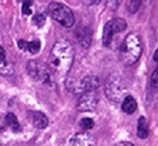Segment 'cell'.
<instances>
[{
    "instance_id": "13",
    "label": "cell",
    "mask_w": 158,
    "mask_h": 146,
    "mask_svg": "<svg viewBox=\"0 0 158 146\" xmlns=\"http://www.w3.org/2000/svg\"><path fill=\"white\" fill-rule=\"evenodd\" d=\"M122 110L126 113V114H132L137 110V101L135 98L131 96H126L123 99V103H122Z\"/></svg>"
},
{
    "instance_id": "1",
    "label": "cell",
    "mask_w": 158,
    "mask_h": 146,
    "mask_svg": "<svg viewBox=\"0 0 158 146\" xmlns=\"http://www.w3.org/2000/svg\"><path fill=\"white\" fill-rule=\"evenodd\" d=\"M74 60V50L67 40H58L51 50L50 63L55 73L64 76L70 71Z\"/></svg>"
},
{
    "instance_id": "12",
    "label": "cell",
    "mask_w": 158,
    "mask_h": 146,
    "mask_svg": "<svg viewBox=\"0 0 158 146\" xmlns=\"http://www.w3.org/2000/svg\"><path fill=\"white\" fill-rule=\"evenodd\" d=\"M77 38L81 43V45L84 47H88L90 42H92V34L86 27H81L80 29H77Z\"/></svg>"
},
{
    "instance_id": "15",
    "label": "cell",
    "mask_w": 158,
    "mask_h": 146,
    "mask_svg": "<svg viewBox=\"0 0 158 146\" xmlns=\"http://www.w3.org/2000/svg\"><path fill=\"white\" fill-rule=\"evenodd\" d=\"M6 123L13 131H17L19 129V123L16 115L14 113H8L6 115Z\"/></svg>"
},
{
    "instance_id": "23",
    "label": "cell",
    "mask_w": 158,
    "mask_h": 146,
    "mask_svg": "<svg viewBox=\"0 0 158 146\" xmlns=\"http://www.w3.org/2000/svg\"><path fill=\"white\" fill-rule=\"evenodd\" d=\"M82 1H83V3L86 4V6H92V4L99 3L101 0H82Z\"/></svg>"
},
{
    "instance_id": "14",
    "label": "cell",
    "mask_w": 158,
    "mask_h": 146,
    "mask_svg": "<svg viewBox=\"0 0 158 146\" xmlns=\"http://www.w3.org/2000/svg\"><path fill=\"white\" fill-rule=\"evenodd\" d=\"M138 136L140 139H146L148 136V127L146 118L141 116L138 121Z\"/></svg>"
},
{
    "instance_id": "25",
    "label": "cell",
    "mask_w": 158,
    "mask_h": 146,
    "mask_svg": "<svg viewBox=\"0 0 158 146\" xmlns=\"http://www.w3.org/2000/svg\"><path fill=\"white\" fill-rule=\"evenodd\" d=\"M154 60L158 63V48L156 50V52H155V54H154Z\"/></svg>"
},
{
    "instance_id": "2",
    "label": "cell",
    "mask_w": 158,
    "mask_h": 146,
    "mask_svg": "<svg viewBox=\"0 0 158 146\" xmlns=\"http://www.w3.org/2000/svg\"><path fill=\"white\" fill-rule=\"evenodd\" d=\"M142 54V43L139 36L131 32L125 38L121 47V58L125 66H132L140 59Z\"/></svg>"
},
{
    "instance_id": "6",
    "label": "cell",
    "mask_w": 158,
    "mask_h": 146,
    "mask_svg": "<svg viewBox=\"0 0 158 146\" xmlns=\"http://www.w3.org/2000/svg\"><path fill=\"white\" fill-rule=\"evenodd\" d=\"M127 28V23L123 18H113L109 21L104 25L103 34H102V42L104 46H110L113 41L114 34H121L125 31Z\"/></svg>"
},
{
    "instance_id": "24",
    "label": "cell",
    "mask_w": 158,
    "mask_h": 146,
    "mask_svg": "<svg viewBox=\"0 0 158 146\" xmlns=\"http://www.w3.org/2000/svg\"><path fill=\"white\" fill-rule=\"evenodd\" d=\"M118 146H135V145H133L132 143H129V142H122V143H119Z\"/></svg>"
},
{
    "instance_id": "3",
    "label": "cell",
    "mask_w": 158,
    "mask_h": 146,
    "mask_svg": "<svg viewBox=\"0 0 158 146\" xmlns=\"http://www.w3.org/2000/svg\"><path fill=\"white\" fill-rule=\"evenodd\" d=\"M48 14L51 15L53 19L58 22L61 26L66 28H70L74 24V14H73L72 10L64 6L63 3H58V2H52L48 4Z\"/></svg>"
},
{
    "instance_id": "9",
    "label": "cell",
    "mask_w": 158,
    "mask_h": 146,
    "mask_svg": "<svg viewBox=\"0 0 158 146\" xmlns=\"http://www.w3.org/2000/svg\"><path fill=\"white\" fill-rule=\"evenodd\" d=\"M69 146H96V140L86 131L77 132L71 138Z\"/></svg>"
},
{
    "instance_id": "21",
    "label": "cell",
    "mask_w": 158,
    "mask_h": 146,
    "mask_svg": "<svg viewBox=\"0 0 158 146\" xmlns=\"http://www.w3.org/2000/svg\"><path fill=\"white\" fill-rule=\"evenodd\" d=\"M22 11L25 15H30L32 13V8H31V2L30 1H25L22 6Z\"/></svg>"
},
{
    "instance_id": "8",
    "label": "cell",
    "mask_w": 158,
    "mask_h": 146,
    "mask_svg": "<svg viewBox=\"0 0 158 146\" xmlns=\"http://www.w3.org/2000/svg\"><path fill=\"white\" fill-rule=\"evenodd\" d=\"M99 98L96 91H85L82 94L77 101V110L80 112H93L97 109Z\"/></svg>"
},
{
    "instance_id": "18",
    "label": "cell",
    "mask_w": 158,
    "mask_h": 146,
    "mask_svg": "<svg viewBox=\"0 0 158 146\" xmlns=\"http://www.w3.org/2000/svg\"><path fill=\"white\" fill-rule=\"evenodd\" d=\"M45 21H46L45 14H43V13H40V14H37L35 17H33L32 23H33V25H35L37 27L41 28L42 26L45 24Z\"/></svg>"
},
{
    "instance_id": "10",
    "label": "cell",
    "mask_w": 158,
    "mask_h": 146,
    "mask_svg": "<svg viewBox=\"0 0 158 146\" xmlns=\"http://www.w3.org/2000/svg\"><path fill=\"white\" fill-rule=\"evenodd\" d=\"M17 45L19 48L26 51V52H29L30 54H37L39 53L40 47H41V44L38 40L35 41H25V40H19L17 42Z\"/></svg>"
},
{
    "instance_id": "7",
    "label": "cell",
    "mask_w": 158,
    "mask_h": 146,
    "mask_svg": "<svg viewBox=\"0 0 158 146\" xmlns=\"http://www.w3.org/2000/svg\"><path fill=\"white\" fill-rule=\"evenodd\" d=\"M27 72L35 82L39 83H45L50 79V73L48 69L40 61L30 60L27 63Z\"/></svg>"
},
{
    "instance_id": "4",
    "label": "cell",
    "mask_w": 158,
    "mask_h": 146,
    "mask_svg": "<svg viewBox=\"0 0 158 146\" xmlns=\"http://www.w3.org/2000/svg\"><path fill=\"white\" fill-rule=\"evenodd\" d=\"M100 79L95 75H87L84 79L80 81L75 79H69L67 82V88L71 91L79 94V92H85V91H96L100 87Z\"/></svg>"
},
{
    "instance_id": "16",
    "label": "cell",
    "mask_w": 158,
    "mask_h": 146,
    "mask_svg": "<svg viewBox=\"0 0 158 146\" xmlns=\"http://www.w3.org/2000/svg\"><path fill=\"white\" fill-rule=\"evenodd\" d=\"M13 71H14V69H13V66L11 65V63H9L6 60L0 63V74L8 76V75L13 74Z\"/></svg>"
},
{
    "instance_id": "17",
    "label": "cell",
    "mask_w": 158,
    "mask_h": 146,
    "mask_svg": "<svg viewBox=\"0 0 158 146\" xmlns=\"http://www.w3.org/2000/svg\"><path fill=\"white\" fill-rule=\"evenodd\" d=\"M80 126H81V128L84 130V131H87V130H90V129H93V128H94L95 123H94V120H93L92 118L85 117V118H83L81 120Z\"/></svg>"
},
{
    "instance_id": "20",
    "label": "cell",
    "mask_w": 158,
    "mask_h": 146,
    "mask_svg": "<svg viewBox=\"0 0 158 146\" xmlns=\"http://www.w3.org/2000/svg\"><path fill=\"white\" fill-rule=\"evenodd\" d=\"M151 85L154 88H158V66L151 75Z\"/></svg>"
},
{
    "instance_id": "5",
    "label": "cell",
    "mask_w": 158,
    "mask_h": 146,
    "mask_svg": "<svg viewBox=\"0 0 158 146\" xmlns=\"http://www.w3.org/2000/svg\"><path fill=\"white\" fill-rule=\"evenodd\" d=\"M126 88L117 75H111L106 82V95L114 102H121L125 98Z\"/></svg>"
},
{
    "instance_id": "19",
    "label": "cell",
    "mask_w": 158,
    "mask_h": 146,
    "mask_svg": "<svg viewBox=\"0 0 158 146\" xmlns=\"http://www.w3.org/2000/svg\"><path fill=\"white\" fill-rule=\"evenodd\" d=\"M141 1L142 0H130L128 4V11L130 13H135L139 10L140 6H141Z\"/></svg>"
},
{
    "instance_id": "22",
    "label": "cell",
    "mask_w": 158,
    "mask_h": 146,
    "mask_svg": "<svg viewBox=\"0 0 158 146\" xmlns=\"http://www.w3.org/2000/svg\"><path fill=\"white\" fill-rule=\"evenodd\" d=\"M6 61V51H4L3 47L0 46V63Z\"/></svg>"
},
{
    "instance_id": "11",
    "label": "cell",
    "mask_w": 158,
    "mask_h": 146,
    "mask_svg": "<svg viewBox=\"0 0 158 146\" xmlns=\"http://www.w3.org/2000/svg\"><path fill=\"white\" fill-rule=\"evenodd\" d=\"M32 124L38 129H45L48 126V118L44 113L35 112L32 114Z\"/></svg>"
}]
</instances>
